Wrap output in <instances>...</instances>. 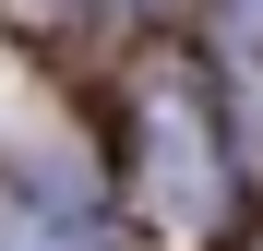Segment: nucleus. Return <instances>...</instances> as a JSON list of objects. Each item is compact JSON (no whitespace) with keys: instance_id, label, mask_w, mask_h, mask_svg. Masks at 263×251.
<instances>
[{"instance_id":"nucleus-1","label":"nucleus","mask_w":263,"mask_h":251,"mask_svg":"<svg viewBox=\"0 0 263 251\" xmlns=\"http://www.w3.org/2000/svg\"><path fill=\"white\" fill-rule=\"evenodd\" d=\"M132 180H144V203L167 227H203L215 216V120L180 72L144 84V120H132Z\"/></svg>"},{"instance_id":"nucleus-2","label":"nucleus","mask_w":263,"mask_h":251,"mask_svg":"<svg viewBox=\"0 0 263 251\" xmlns=\"http://www.w3.org/2000/svg\"><path fill=\"white\" fill-rule=\"evenodd\" d=\"M228 36H239V48H263V0H228Z\"/></svg>"}]
</instances>
